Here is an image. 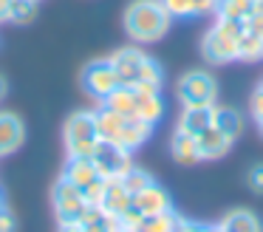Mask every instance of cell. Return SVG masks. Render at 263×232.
I'll return each instance as SVG.
<instances>
[{"label":"cell","instance_id":"cell-40","mask_svg":"<svg viewBox=\"0 0 263 232\" xmlns=\"http://www.w3.org/2000/svg\"><path fill=\"white\" fill-rule=\"evenodd\" d=\"M127 232H139V229H127Z\"/></svg>","mask_w":263,"mask_h":232},{"label":"cell","instance_id":"cell-28","mask_svg":"<svg viewBox=\"0 0 263 232\" xmlns=\"http://www.w3.org/2000/svg\"><path fill=\"white\" fill-rule=\"evenodd\" d=\"M246 184H249L252 192L263 195V162L260 164H252V167H249V173H246Z\"/></svg>","mask_w":263,"mask_h":232},{"label":"cell","instance_id":"cell-3","mask_svg":"<svg viewBox=\"0 0 263 232\" xmlns=\"http://www.w3.org/2000/svg\"><path fill=\"white\" fill-rule=\"evenodd\" d=\"M63 141L68 158L74 156H91L93 147L99 145V130H97V116L93 111H74L65 119L63 128Z\"/></svg>","mask_w":263,"mask_h":232},{"label":"cell","instance_id":"cell-31","mask_svg":"<svg viewBox=\"0 0 263 232\" xmlns=\"http://www.w3.org/2000/svg\"><path fill=\"white\" fill-rule=\"evenodd\" d=\"M246 31L255 34V37H263V14L260 11H252V14L246 17Z\"/></svg>","mask_w":263,"mask_h":232},{"label":"cell","instance_id":"cell-15","mask_svg":"<svg viewBox=\"0 0 263 232\" xmlns=\"http://www.w3.org/2000/svg\"><path fill=\"white\" fill-rule=\"evenodd\" d=\"M136 91V119L147 124H159L161 116H164V99H161V91H142V88H133Z\"/></svg>","mask_w":263,"mask_h":232},{"label":"cell","instance_id":"cell-34","mask_svg":"<svg viewBox=\"0 0 263 232\" xmlns=\"http://www.w3.org/2000/svg\"><path fill=\"white\" fill-rule=\"evenodd\" d=\"M9 6L12 0H0V23H9Z\"/></svg>","mask_w":263,"mask_h":232},{"label":"cell","instance_id":"cell-41","mask_svg":"<svg viewBox=\"0 0 263 232\" xmlns=\"http://www.w3.org/2000/svg\"><path fill=\"white\" fill-rule=\"evenodd\" d=\"M37 3H40V0H37Z\"/></svg>","mask_w":263,"mask_h":232},{"label":"cell","instance_id":"cell-22","mask_svg":"<svg viewBox=\"0 0 263 232\" xmlns=\"http://www.w3.org/2000/svg\"><path fill=\"white\" fill-rule=\"evenodd\" d=\"M102 105L110 108V111H116L119 116H136V91H133L130 85H119Z\"/></svg>","mask_w":263,"mask_h":232},{"label":"cell","instance_id":"cell-2","mask_svg":"<svg viewBox=\"0 0 263 232\" xmlns=\"http://www.w3.org/2000/svg\"><path fill=\"white\" fill-rule=\"evenodd\" d=\"M246 31V20H229L215 17L210 28L201 37V57L210 65H227L238 60V40Z\"/></svg>","mask_w":263,"mask_h":232},{"label":"cell","instance_id":"cell-20","mask_svg":"<svg viewBox=\"0 0 263 232\" xmlns=\"http://www.w3.org/2000/svg\"><path fill=\"white\" fill-rule=\"evenodd\" d=\"M164 9L170 11V17H201V14H210L215 11L218 0H161Z\"/></svg>","mask_w":263,"mask_h":232},{"label":"cell","instance_id":"cell-14","mask_svg":"<svg viewBox=\"0 0 263 232\" xmlns=\"http://www.w3.org/2000/svg\"><path fill=\"white\" fill-rule=\"evenodd\" d=\"M133 204L142 209V215H159V212L173 209V201H170V195H167V190L161 184H156V181L150 187H144L142 192H136V195H133Z\"/></svg>","mask_w":263,"mask_h":232},{"label":"cell","instance_id":"cell-33","mask_svg":"<svg viewBox=\"0 0 263 232\" xmlns=\"http://www.w3.org/2000/svg\"><path fill=\"white\" fill-rule=\"evenodd\" d=\"M57 232H85V229H82L80 221H74V224H60V229H57Z\"/></svg>","mask_w":263,"mask_h":232},{"label":"cell","instance_id":"cell-37","mask_svg":"<svg viewBox=\"0 0 263 232\" xmlns=\"http://www.w3.org/2000/svg\"><path fill=\"white\" fill-rule=\"evenodd\" d=\"M255 11H260V14H263V0H255Z\"/></svg>","mask_w":263,"mask_h":232},{"label":"cell","instance_id":"cell-39","mask_svg":"<svg viewBox=\"0 0 263 232\" xmlns=\"http://www.w3.org/2000/svg\"><path fill=\"white\" fill-rule=\"evenodd\" d=\"M257 88H260V91H263V77H260V82H257Z\"/></svg>","mask_w":263,"mask_h":232},{"label":"cell","instance_id":"cell-21","mask_svg":"<svg viewBox=\"0 0 263 232\" xmlns=\"http://www.w3.org/2000/svg\"><path fill=\"white\" fill-rule=\"evenodd\" d=\"M93 116H97V130H99V139L102 141H116V136H119L122 124H125L127 116H119L116 111H110V108L99 105L97 111H93Z\"/></svg>","mask_w":263,"mask_h":232},{"label":"cell","instance_id":"cell-30","mask_svg":"<svg viewBox=\"0 0 263 232\" xmlns=\"http://www.w3.org/2000/svg\"><path fill=\"white\" fill-rule=\"evenodd\" d=\"M249 111L255 116V122H263V91L255 88V94L249 96Z\"/></svg>","mask_w":263,"mask_h":232},{"label":"cell","instance_id":"cell-23","mask_svg":"<svg viewBox=\"0 0 263 232\" xmlns=\"http://www.w3.org/2000/svg\"><path fill=\"white\" fill-rule=\"evenodd\" d=\"M178 224H181V215H176V209H167L159 215H144L139 232H178Z\"/></svg>","mask_w":263,"mask_h":232},{"label":"cell","instance_id":"cell-4","mask_svg":"<svg viewBox=\"0 0 263 232\" xmlns=\"http://www.w3.org/2000/svg\"><path fill=\"white\" fill-rule=\"evenodd\" d=\"M176 96L184 108H198V105H215L218 102V79L206 68H193L181 74L176 85Z\"/></svg>","mask_w":263,"mask_h":232},{"label":"cell","instance_id":"cell-8","mask_svg":"<svg viewBox=\"0 0 263 232\" xmlns=\"http://www.w3.org/2000/svg\"><path fill=\"white\" fill-rule=\"evenodd\" d=\"M91 158H93V164H97L99 175H105V179H122V175L133 167L130 153L122 150L119 145H114V141H102V139H99V145L93 147Z\"/></svg>","mask_w":263,"mask_h":232},{"label":"cell","instance_id":"cell-10","mask_svg":"<svg viewBox=\"0 0 263 232\" xmlns=\"http://www.w3.org/2000/svg\"><path fill=\"white\" fill-rule=\"evenodd\" d=\"M133 204V195L125 190V184H122V179H105V190H102V198H99L97 207L102 209V212L108 215H116L119 218L122 212H125L127 207Z\"/></svg>","mask_w":263,"mask_h":232},{"label":"cell","instance_id":"cell-32","mask_svg":"<svg viewBox=\"0 0 263 232\" xmlns=\"http://www.w3.org/2000/svg\"><path fill=\"white\" fill-rule=\"evenodd\" d=\"M14 229H17L14 215L9 212V209H3V212H0V232H14Z\"/></svg>","mask_w":263,"mask_h":232},{"label":"cell","instance_id":"cell-9","mask_svg":"<svg viewBox=\"0 0 263 232\" xmlns=\"http://www.w3.org/2000/svg\"><path fill=\"white\" fill-rule=\"evenodd\" d=\"M26 141V124L17 113L0 111V158L12 156L14 150H20Z\"/></svg>","mask_w":263,"mask_h":232},{"label":"cell","instance_id":"cell-18","mask_svg":"<svg viewBox=\"0 0 263 232\" xmlns=\"http://www.w3.org/2000/svg\"><path fill=\"white\" fill-rule=\"evenodd\" d=\"M212 124H215L223 136L238 141L240 133H243V113H240L238 108H229V105H212Z\"/></svg>","mask_w":263,"mask_h":232},{"label":"cell","instance_id":"cell-7","mask_svg":"<svg viewBox=\"0 0 263 232\" xmlns=\"http://www.w3.org/2000/svg\"><path fill=\"white\" fill-rule=\"evenodd\" d=\"M108 60H110V65H114L116 77H119V85H130L133 88V85L142 79L150 57L144 54L139 45H125V48H116Z\"/></svg>","mask_w":263,"mask_h":232},{"label":"cell","instance_id":"cell-24","mask_svg":"<svg viewBox=\"0 0 263 232\" xmlns=\"http://www.w3.org/2000/svg\"><path fill=\"white\" fill-rule=\"evenodd\" d=\"M255 11V0H218L215 17H229V20H246Z\"/></svg>","mask_w":263,"mask_h":232},{"label":"cell","instance_id":"cell-16","mask_svg":"<svg viewBox=\"0 0 263 232\" xmlns=\"http://www.w3.org/2000/svg\"><path fill=\"white\" fill-rule=\"evenodd\" d=\"M206 128H212V105H198V108H181L176 130L190 136H201Z\"/></svg>","mask_w":263,"mask_h":232},{"label":"cell","instance_id":"cell-17","mask_svg":"<svg viewBox=\"0 0 263 232\" xmlns=\"http://www.w3.org/2000/svg\"><path fill=\"white\" fill-rule=\"evenodd\" d=\"M218 229L221 232H263V221L257 218V212L238 207V209H229L218 221Z\"/></svg>","mask_w":263,"mask_h":232},{"label":"cell","instance_id":"cell-38","mask_svg":"<svg viewBox=\"0 0 263 232\" xmlns=\"http://www.w3.org/2000/svg\"><path fill=\"white\" fill-rule=\"evenodd\" d=\"M257 130H260V136H263V122H257Z\"/></svg>","mask_w":263,"mask_h":232},{"label":"cell","instance_id":"cell-27","mask_svg":"<svg viewBox=\"0 0 263 232\" xmlns=\"http://www.w3.org/2000/svg\"><path fill=\"white\" fill-rule=\"evenodd\" d=\"M122 184H125V190L130 192V195H136V192L144 190V187L153 184V175H150L147 170H142V167H136V164H133V167L122 175Z\"/></svg>","mask_w":263,"mask_h":232},{"label":"cell","instance_id":"cell-1","mask_svg":"<svg viewBox=\"0 0 263 232\" xmlns=\"http://www.w3.org/2000/svg\"><path fill=\"white\" fill-rule=\"evenodd\" d=\"M122 26L133 43H156L170 31L173 17L161 0H130L122 14Z\"/></svg>","mask_w":263,"mask_h":232},{"label":"cell","instance_id":"cell-13","mask_svg":"<svg viewBox=\"0 0 263 232\" xmlns=\"http://www.w3.org/2000/svg\"><path fill=\"white\" fill-rule=\"evenodd\" d=\"M150 136H153V124L142 122V119H136V116H127L114 145H119L122 150L133 153V150H139V147H142L144 141L150 139Z\"/></svg>","mask_w":263,"mask_h":232},{"label":"cell","instance_id":"cell-5","mask_svg":"<svg viewBox=\"0 0 263 232\" xmlns=\"http://www.w3.org/2000/svg\"><path fill=\"white\" fill-rule=\"evenodd\" d=\"M51 207H54V215H57L60 224H74V221H82V215L88 212L91 204L85 201L80 187H74L68 179L60 175L51 187Z\"/></svg>","mask_w":263,"mask_h":232},{"label":"cell","instance_id":"cell-12","mask_svg":"<svg viewBox=\"0 0 263 232\" xmlns=\"http://www.w3.org/2000/svg\"><path fill=\"white\" fill-rule=\"evenodd\" d=\"M195 141H198L201 162H215V158H223L229 150H232V145H235V141L229 139V136H223L215 124L206 128L201 136H195Z\"/></svg>","mask_w":263,"mask_h":232},{"label":"cell","instance_id":"cell-29","mask_svg":"<svg viewBox=\"0 0 263 232\" xmlns=\"http://www.w3.org/2000/svg\"><path fill=\"white\" fill-rule=\"evenodd\" d=\"M178 232H221V229H218V224L212 226V224H201V221H184L181 218Z\"/></svg>","mask_w":263,"mask_h":232},{"label":"cell","instance_id":"cell-19","mask_svg":"<svg viewBox=\"0 0 263 232\" xmlns=\"http://www.w3.org/2000/svg\"><path fill=\"white\" fill-rule=\"evenodd\" d=\"M170 156H173V162H176V164H184V167L198 164L201 162V153H198V141H195V136L176 130L173 139H170Z\"/></svg>","mask_w":263,"mask_h":232},{"label":"cell","instance_id":"cell-36","mask_svg":"<svg viewBox=\"0 0 263 232\" xmlns=\"http://www.w3.org/2000/svg\"><path fill=\"white\" fill-rule=\"evenodd\" d=\"M6 209V195H3V190H0V212Z\"/></svg>","mask_w":263,"mask_h":232},{"label":"cell","instance_id":"cell-35","mask_svg":"<svg viewBox=\"0 0 263 232\" xmlns=\"http://www.w3.org/2000/svg\"><path fill=\"white\" fill-rule=\"evenodd\" d=\"M6 91H9V85H6V79L0 77V102H3V96H6Z\"/></svg>","mask_w":263,"mask_h":232},{"label":"cell","instance_id":"cell-25","mask_svg":"<svg viewBox=\"0 0 263 232\" xmlns=\"http://www.w3.org/2000/svg\"><path fill=\"white\" fill-rule=\"evenodd\" d=\"M238 60L240 62H257L263 60V37H255V34L243 31L238 40Z\"/></svg>","mask_w":263,"mask_h":232},{"label":"cell","instance_id":"cell-6","mask_svg":"<svg viewBox=\"0 0 263 232\" xmlns=\"http://www.w3.org/2000/svg\"><path fill=\"white\" fill-rule=\"evenodd\" d=\"M80 82H82V91H85L93 102H99V105L119 88V77H116V71H114L108 57H105V60L88 62L80 74Z\"/></svg>","mask_w":263,"mask_h":232},{"label":"cell","instance_id":"cell-26","mask_svg":"<svg viewBox=\"0 0 263 232\" xmlns=\"http://www.w3.org/2000/svg\"><path fill=\"white\" fill-rule=\"evenodd\" d=\"M34 14H37V0H12V6H9V23H14V26L31 23Z\"/></svg>","mask_w":263,"mask_h":232},{"label":"cell","instance_id":"cell-11","mask_svg":"<svg viewBox=\"0 0 263 232\" xmlns=\"http://www.w3.org/2000/svg\"><path fill=\"white\" fill-rule=\"evenodd\" d=\"M63 179H68L74 187L85 190V187H91L97 179H105V175H99V170H97V164H93L91 156H74V158L65 162Z\"/></svg>","mask_w":263,"mask_h":232}]
</instances>
